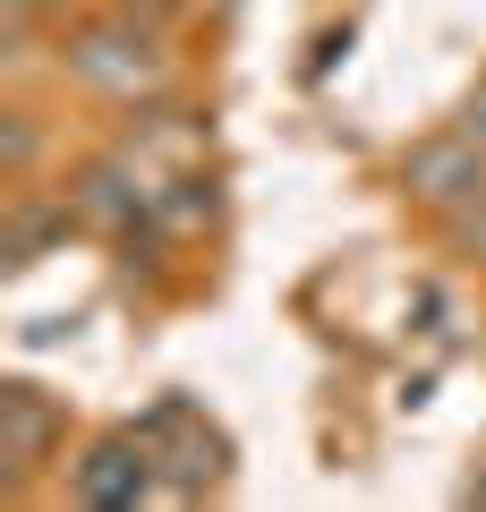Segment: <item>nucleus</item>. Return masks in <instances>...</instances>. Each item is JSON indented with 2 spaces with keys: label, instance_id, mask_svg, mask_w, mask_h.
Listing matches in <instances>:
<instances>
[{
  "label": "nucleus",
  "instance_id": "6",
  "mask_svg": "<svg viewBox=\"0 0 486 512\" xmlns=\"http://www.w3.org/2000/svg\"><path fill=\"white\" fill-rule=\"evenodd\" d=\"M69 231V205H9V239H0V256H9V265H35L43 248H52V239Z\"/></svg>",
  "mask_w": 486,
  "mask_h": 512
},
{
  "label": "nucleus",
  "instance_id": "3",
  "mask_svg": "<svg viewBox=\"0 0 486 512\" xmlns=\"http://www.w3.org/2000/svg\"><path fill=\"white\" fill-rule=\"evenodd\" d=\"M69 205H77L86 222H111V231H137V222L154 214V188H145L128 163H94L86 180H77V197H69Z\"/></svg>",
  "mask_w": 486,
  "mask_h": 512
},
{
  "label": "nucleus",
  "instance_id": "11",
  "mask_svg": "<svg viewBox=\"0 0 486 512\" xmlns=\"http://www.w3.org/2000/svg\"><path fill=\"white\" fill-rule=\"evenodd\" d=\"M214 9H239V0H214Z\"/></svg>",
  "mask_w": 486,
  "mask_h": 512
},
{
  "label": "nucleus",
  "instance_id": "9",
  "mask_svg": "<svg viewBox=\"0 0 486 512\" xmlns=\"http://www.w3.org/2000/svg\"><path fill=\"white\" fill-rule=\"evenodd\" d=\"M461 248H469V256H478V248H486V222H478V214H469V222H461Z\"/></svg>",
  "mask_w": 486,
  "mask_h": 512
},
{
  "label": "nucleus",
  "instance_id": "8",
  "mask_svg": "<svg viewBox=\"0 0 486 512\" xmlns=\"http://www.w3.org/2000/svg\"><path fill=\"white\" fill-rule=\"evenodd\" d=\"M461 128H469V137H486V86L469 94V111H461Z\"/></svg>",
  "mask_w": 486,
  "mask_h": 512
},
{
  "label": "nucleus",
  "instance_id": "5",
  "mask_svg": "<svg viewBox=\"0 0 486 512\" xmlns=\"http://www.w3.org/2000/svg\"><path fill=\"white\" fill-rule=\"evenodd\" d=\"M52 402H43L35 384H9V393H0V461H9V470H26V461L43 453V444H52Z\"/></svg>",
  "mask_w": 486,
  "mask_h": 512
},
{
  "label": "nucleus",
  "instance_id": "10",
  "mask_svg": "<svg viewBox=\"0 0 486 512\" xmlns=\"http://www.w3.org/2000/svg\"><path fill=\"white\" fill-rule=\"evenodd\" d=\"M35 9H60V0H9V18H35Z\"/></svg>",
  "mask_w": 486,
  "mask_h": 512
},
{
  "label": "nucleus",
  "instance_id": "4",
  "mask_svg": "<svg viewBox=\"0 0 486 512\" xmlns=\"http://www.w3.org/2000/svg\"><path fill=\"white\" fill-rule=\"evenodd\" d=\"M145 487H154V470H145V453H137V444H94V453L77 461V504L120 512V504H137Z\"/></svg>",
  "mask_w": 486,
  "mask_h": 512
},
{
  "label": "nucleus",
  "instance_id": "7",
  "mask_svg": "<svg viewBox=\"0 0 486 512\" xmlns=\"http://www.w3.org/2000/svg\"><path fill=\"white\" fill-rule=\"evenodd\" d=\"M0 163H9V171H26V163H35V128H26V120L9 128V154H0Z\"/></svg>",
  "mask_w": 486,
  "mask_h": 512
},
{
  "label": "nucleus",
  "instance_id": "1",
  "mask_svg": "<svg viewBox=\"0 0 486 512\" xmlns=\"http://www.w3.org/2000/svg\"><path fill=\"white\" fill-rule=\"evenodd\" d=\"M69 77L128 103V94H145V86L162 77V52H154V35H145V26L103 18V26H77V35H69Z\"/></svg>",
  "mask_w": 486,
  "mask_h": 512
},
{
  "label": "nucleus",
  "instance_id": "2",
  "mask_svg": "<svg viewBox=\"0 0 486 512\" xmlns=\"http://www.w3.org/2000/svg\"><path fill=\"white\" fill-rule=\"evenodd\" d=\"M401 188H410L418 205H444V214H461V205H486V137L452 128V137H427V146H410V163H401Z\"/></svg>",
  "mask_w": 486,
  "mask_h": 512
}]
</instances>
